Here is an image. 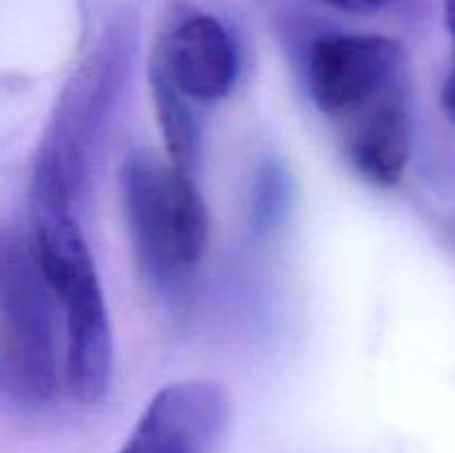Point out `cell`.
Segmentation results:
<instances>
[{
    "instance_id": "obj_12",
    "label": "cell",
    "mask_w": 455,
    "mask_h": 453,
    "mask_svg": "<svg viewBox=\"0 0 455 453\" xmlns=\"http://www.w3.org/2000/svg\"><path fill=\"white\" fill-rule=\"evenodd\" d=\"M440 100H443L444 111H447V115L451 118V123L455 124V65H453L451 74H449L447 80H444L443 93H440Z\"/></svg>"
},
{
    "instance_id": "obj_8",
    "label": "cell",
    "mask_w": 455,
    "mask_h": 453,
    "mask_svg": "<svg viewBox=\"0 0 455 453\" xmlns=\"http://www.w3.org/2000/svg\"><path fill=\"white\" fill-rule=\"evenodd\" d=\"M340 131L347 158L364 180L376 187L398 185L411 147L407 78L340 120Z\"/></svg>"
},
{
    "instance_id": "obj_11",
    "label": "cell",
    "mask_w": 455,
    "mask_h": 453,
    "mask_svg": "<svg viewBox=\"0 0 455 453\" xmlns=\"http://www.w3.org/2000/svg\"><path fill=\"white\" fill-rule=\"evenodd\" d=\"M318 3L329 4V7L342 9L349 13H380L398 7L403 0H318Z\"/></svg>"
},
{
    "instance_id": "obj_4",
    "label": "cell",
    "mask_w": 455,
    "mask_h": 453,
    "mask_svg": "<svg viewBox=\"0 0 455 453\" xmlns=\"http://www.w3.org/2000/svg\"><path fill=\"white\" fill-rule=\"evenodd\" d=\"M127 62L124 36L118 31L107 34L67 80L49 118L36 160L52 164L74 198H78L98 140L114 111Z\"/></svg>"
},
{
    "instance_id": "obj_10",
    "label": "cell",
    "mask_w": 455,
    "mask_h": 453,
    "mask_svg": "<svg viewBox=\"0 0 455 453\" xmlns=\"http://www.w3.org/2000/svg\"><path fill=\"white\" fill-rule=\"evenodd\" d=\"M289 180L280 167H267L258 178L256 187V216L258 225H269L287 207Z\"/></svg>"
},
{
    "instance_id": "obj_7",
    "label": "cell",
    "mask_w": 455,
    "mask_h": 453,
    "mask_svg": "<svg viewBox=\"0 0 455 453\" xmlns=\"http://www.w3.org/2000/svg\"><path fill=\"white\" fill-rule=\"evenodd\" d=\"M187 100H222L234 89L238 53L229 31L212 16H189L156 44L151 62Z\"/></svg>"
},
{
    "instance_id": "obj_5",
    "label": "cell",
    "mask_w": 455,
    "mask_h": 453,
    "mask_svg": "<svg viewBox=\"0 0 455 453\" xmlns=\"http://www.w3.org/2000/svg\"><path fill=\"white\" fill-rule=\"evenodd\" d=\"M404 78L403 47L387 36H324L315 40L307 60L311 100L338 123Z\"/></svg>"
},
{
    "instance_id": "obj_3",
    "label": "cell",
    "mask_w": 455,
    "mask_h": 453,
    "mask_svg": "<svg viewBox=\"0 0 455 453\" xmlns=\"http://www.w3.org/2000/svg\"><path fill=\"white\" fill-rule=\"evenodd\" d=\"M56 306L31 240L0 225V331L18 382L40 400L65 385Z\"/></svg>"
},
{
    "instance_id": "obj_6",
    "label": "cell",
    "mask_w": 455,
    "mask_h": 453,
    "mask_svg": "<svg viewBox=\"0 0 455 453\" xmlns=\"http://www.w3.org/2000/svg\"><path fill=\"white\" fill-rule=\"evenodd\" d=\"M227 422L229 398L218 382H173L151 398L116 453H216Z\"/></svg>"
},
{
    "instance_id": "obj_1",
    "label": "cell",
    "mask_w": 455,
    "mask_h": 453,
    "mask_svg": "<svg viewBox=\"0 0 455 453\" xmlns=\"http://www.w3.org/2000/svg\"><path fill=\"white\" fill-rule=\"evenodd\" d=\"M76 198L58 171L34 163L29 187L31 247L65 315V378L80 404H96L114 378V331L100 275L74 213Z\"/></svg>"
},
{
    "instance_id": "obj_9",
    "label": "cell",
    "mask_w": 455,
    "mask_h": 453,
    "mask_svg": "<svg viewBox=\"0 0 455 453\" xmlns=\"http://www.w3.org/2000/svg\"><path fill=\"white\" fill-rule=\"evenodd\" d=\"M149 84L169 164L194 178L203 160V136L189 107L191 100H187L154 65H149Z\"/></svg>"
},
{
    "instance_id": "obj_13",
    "label": "cell",
    "mask_w": 455,
    "mask_h": 453,
    "mask_svg": "<svg viewBox=\"0 0 455 453\" xmlns=\"http://www.w3.org/2000/svg\"><path fill=\"white\" fill-rule=\"evenodd\" d=\"M443 7H444V20H447V29L449 34H451L453 47H455V0H443Z\"/></svg>"
},
{
    "instance_id": "obj_2",
    "label": "cell",
    "mask_w": 455,
    "mask_h": 453,
    "mask_svg": "<svg viewBox=\"0 0 455 453\" xmlns=\"http://www.w3.org/2000/svg\"><path fill=\"white\" fill-rule=\"evenodd\" d=\"M123 207L142 274L172 289L185 282L207 251L209 213L194 178L154 154L124 160Z\"/></svg>"
}]
</instances>
